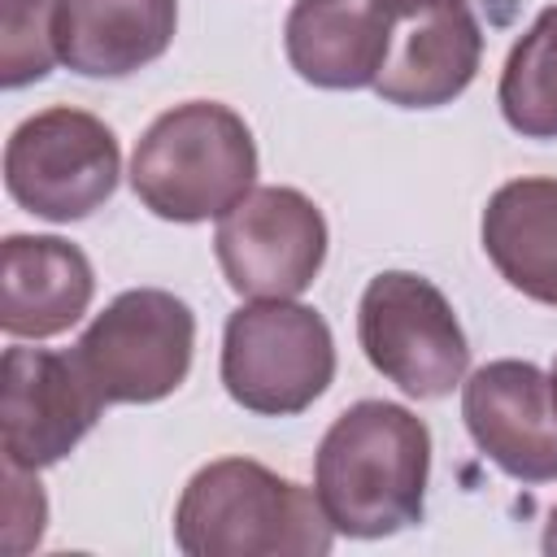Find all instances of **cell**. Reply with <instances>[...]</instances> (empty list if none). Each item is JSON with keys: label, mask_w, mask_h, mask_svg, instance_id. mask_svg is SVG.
Wrapping results in <instances>:
<instances>
[{"label": "cell", "mask_w": 557, "mask_h": 557, "mask_svg": "<svg viewBox=\"0 0 557 557\" xmlns=\"http://www.w3.org/2000/svg\"><path fill=\"white\" fill-rule=\"evenodd\" d=\"M431 431L392 400L348 405L322 435L313 457V496L335 535L383 540L426 509Z\"/></svg>", "instance_id": "1"}, {"label": "cell", "mask_w": 557, "mask_h": 557, "mask_svg": "<svg viewBox=\"0 0 557 557\" xmlns=\"http://www.w3.org/2000/svg\"><path fill=\"white\" fill-rule=\"evenodd\" d=\"M331 540L318 496L252 457L200 466L174 505V544L187 557H322Z\"/></svg>", "instance_id": "2"}, {"label": "cell", "mask_w": 557, "mask_h": 557, "mask_svg": "<svg viewBox=\"0 0 557 557\" xmlns=\"http://www.w3.org/2000/svg\"><path fill=\"white\" fill-rule=\"evenodd\" d=\"M257 183V139L218 100L165 109L131 152V187L161 222H209L231 213Z\"/></svg>", "instance_id": "3"}, {"label": "cell", "mask_w": 557, "mask_h": 557, "mask_svg": "<svg viewBox=\"0 0 557 557\" xmlns=\"http://www.w3.org/2000/svg\"><path fill=\"white\" fill-rule=\"evenodd\" d=\"M335 379V339L300 300H248L222 331V387L261 418L305 413Z\"/></svg>", "instance_id": "4"}, {"label": "cell", "mask_w": 557, "mask_h": 557, "mask_svg": "<svg viewBox=\"0 0 557 557\" xmlns=\"http://www.w3.org/2000/svg\"><path fill=\"white\" fill-rule=\"evenodd\" d=\"M196 352V313L161 287L113 296L70 357L104 405H152L183 387Z\"/></svg>", "instance_id": "5"}, {"label": "cell", "mask_w": 557, "mask_h": 557, "mask_svg": "<svg viewBox=\"0 0 557 557\" xmlns=\"http://www.w3.org/2000/svg\"><path fill=\"white\" fill-rule=\"evenodd\" d=\"M357 339L366 361L418 400L448 396L470 366V344L448 296L413 270H383L366 283Z\"/></svg>", "instance_id": "6"}, {"label": "cell", "mask_w": 557, "mask_h": 557, "mask_svg": "<svg viewBox=\"0 0 557 557\" xmlns=\"http://www.w3.org/2000/svg\"><path fill=\"white\" fill-rule=\"evenodd\" d=\"M122 174L117 135L87 109H44L26 117L4 144L9 196L48 222H78L96 213Z\"/></svg>", "instance_id": "7"}, {"label": "cell", "mask_w": 557, "mask_h": 557, "mask_svg": "<svg viewBox=\"0 0 557 557\" xmlns=\"http://www.w3.org/2000/svg\"><path fill=\"white\" fill-rule=\"evenodd\" d=\"M231 292L252 300H296L326 261V218L296 187H252L213 235Z\"/></svg>", "instance_id": "8"}, {"label": "cell", "mask_w": 557, "mask_h": 557, "mask_svg": "<svg viewBox=\"0 0 557 557\" xmlns=\"http://www.w3.org/2000/svg\"><path fill=\"white\" fill-rule=\"evenodd\" d=\"M104 400L70 352L4 348L0 361V440L4 461L17 470L57 466L96 426Z\"/></svg>", "instance_id": "9"}, {"label": "cell", "mask_w": 557, "mask_h": 557, "mask_svg": "<svg viewBox=\"0 0 557 557\" xmlns=\"http://www.w3.org/2000/svg\"><path fill=\"white\" fill-rule=\"evenodd\" d=\"M461 418L474 448L518 483L557 479V396L540 366L500 357L461 379Z\"/></svg>", "instance_id": "10"}, {"label": "cell", "mask_w": 557, "mask_h": 557, "mask_svg": "<svg viewBox=\"0 0 557 557\" xmlns=\"http://www.w3.org/2000/svg\"><path fill=\"white\" fill-rule=\"evenodd\" d=\"M479 61L483 30L466 0L400 4L374 91L396 109H440L474 83Z\"/></svg>", "instance_id": "11"}, {"label": "cell", "mask_w": 557, "mask_h": 557, "mask_svg": "<svg viewBox=\"0 0 557 557\" xmlns=\"http://www.w3.org/2000/svg\"><path fill=\"white\" fill-rule=\"evenodd\" d=\"M396 9L387 0H296L283 22L287 65L326 91L374 87Z\"/></svg>", "instance_id": "12"}, {"label": "cell", "mask_w": 557, "mask_h": 557, "mask_svg": "<svg viewBox=\"0 0 557 557\" xmlns=\"http://www.w3.org/2000/svg\"><path fill=\"white\" fill-rule=\"evenodd\" d=\"M96 296L91 261L61 235H4L0 244V326L13 339L70 331Z\"/></svg>", "instance_id": "13"}, {"label": "cell", "mask_w": 557, "mask_h": 557, "mask_svg": "<svg viewBox=\"0 0 557 557\" xmlns=\"http://www.w3.org/2000/svg\"><path fill=\"white\" fill-rule=\"evenodd\" d=\"M178 0H52L57 57L83 78H126L174 44Z\"/></svg>", "instance_id": "14"}, {"label": "cell", "mask_w": 557, "mask_h": 557, "mask_svg": "<svg viewBox=\"0 0 557 557\" xmlns=\"http://www.w3.org/2000/svg\"><path fill=\"white\" fill-rule=\"evenodd\" d=\"M483 252L496 274L557 309V178H509L487 196L483 222Z\"/></svg>", "instance_id": "15"}, {"label": "cell", "mask_w": 557, "mask_h": 557, "mask_svg": "<svg viewBox=\"0 0 557 557\" xmlns=\"http://www.w3.org/2000/svg\"><path fill=\"white\" fill-rule=\"evenodd\" d=\"M496 100L509 131L522 139H557V4L540 9L527 35L509 48Z\"/></svg>", "instance_id": "16"}, {"label": "cell", "mask_w": 557, "mask_h": 557, "mask_svg": "<svg viewBox=\"0 0 557 557\" xmlns=\"http://www.w3.org/2000/svg\"><path fill=\"white\" fill-rule=\"evenodd\" d=\"M0 83L9 91L48 78L57 57L52 39V0H0Z\"/></svg>", "instance_id": "17"}, {"label": "cell", "mask_w": 557, "mask_h": 557, "mask_svg": "<svg viewBox=\"0 0 557 557\" xmlns=\"http://www.w3.org/2000/svg\"><path fill=\"white\" fill-rule=\"evenodd\" d=\"M30 470H17L4 461V483H9V500H4V548L9 553H26L30 544H39L44 535V522H48V500H44V487L39 479H26Z\"/></svg>", "instance_id": "18"}, {"label": "cell", "mask_w": 557, "mask_h": 557, "mask_svg": "<svg viewBox=\"0 0 557 557\" xmlns=\"http://www.w3.org/2000/svg\"><path fill=\"white\" fill-rule=\"evenodd\" d=\"M540 548H544L548 557H557V505H553V513H548V522H544V540H540Z\"/></svg>", "instance_id": "19"}, {"label": "cell", "mask_w": 557, "mask_h": 557, "mask_svg": "<svg viewBox=\"0 0 557 557\" xmlns=\"http://www.w3.org/2000/svg\"><path fill=\"white\" fill-rule=\"evenodd\" d=\"M548 383H553V396H557V361H553V374H548Z\"/></svg>", "instance_id": "20"}, {"label": "cell", "mask_w": 557, "mask_h": 557, "mask_svg": "<svg viewBox=\"0 0 557 557\" xmlns=\"http://www.w3.org/2000/svg\"><path fill=\"white\" fill-rule=\"evenodd\" d=\"M387 4H396V9H400V4H418V0H387Z\"/></svg>", "instance_id": "21"}]
</instances>
